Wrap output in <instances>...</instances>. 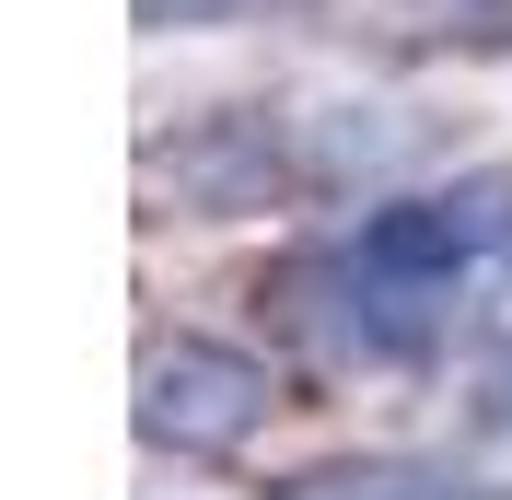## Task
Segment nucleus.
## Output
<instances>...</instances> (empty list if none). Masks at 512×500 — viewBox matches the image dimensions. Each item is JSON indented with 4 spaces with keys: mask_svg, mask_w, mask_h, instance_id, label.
I'll list each match as a JSON object with an SVG mask.
<instances>
[{
    "mask_svg": "<svg viewBox=\"0 0 512 500\" xmlns=\"http://www.w3.org/2000/svg\"><path fill=\"white\" fill-rule=\"evenodd\" d=\"M512 268V175L396 187L280 268V326L338 373H419L454 349L466 291Z\"/></svg>",
    "mask_w": 512,
    "mask_h": 500,
    "instance_id": "nucleus-1",
    "label": "nucleus"
},
{
    "mask_svg": "<svg viewBox=\"0 0 512 500\" xmlns=\"http://www.w3.org/2000/svg\"><path fill=\"white\" fill-rule=\"evenodd\" d=\"M396 163V128H361V105H198L175 140H152V187H175L187 210H291Z\"/></svg>",
    "mask_w": 512,
    "mask_h": 500,
    "instance_id": "nucleus-2",
    "label": "nucleus"
},
{
    "mask_svg": "<svg viewBox=\"0 0 512 500\" xmlns=\"http://www.w3.org/2000/svg\"><path fill=\"white\" fill-rule=\"evenodd\" d=\"M268 407H280V373H268L256 349H233V338L175 326V338L140 349V442L175 454V466H222V454H245V442L268 431Z\"/></svg>",
    "mask_w": 512,
    "mask_h": 500,
    "instance_id": "nucleus-3",
    "label": "nucleus"
},
{
    "mask_svg": "<svg viewBox=\"0 0 512 500\" xmlns=\"http://www.w3.org/2000/svg\"><path fill=\"white\" fill-rule=\"evenodd\" d=\"M280 500H512V477L443 466V454H361V466H303V477H280Z\"/></svg>",
    "mask_w": 512,
    "mask_h": 500,
    "instance_id": "nucleus-4",
    "label": "nucleus"
},
{
    "mask_svg": "<svg viewBox=\"0 0 512 500\" xmlns=\"http://www.w3.org/2000/svg\"><path fill=\"white\" fill-rule=\"evenodd\" d=\"M245 12H268V0H140L152 35H210V24H245Z\"/></svg>",
    "mask_w": 512,
    "mask_h": 500,
    "instance_id": "nucleus-5",
    "label": "nucleus"
}]
</instances>
